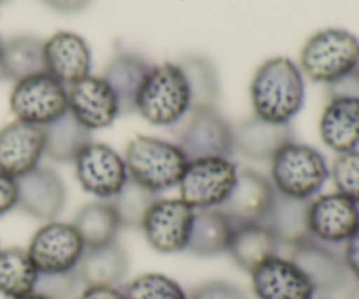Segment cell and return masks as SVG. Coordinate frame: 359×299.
Segmentation results:
<instances>
[{
  "label": "cell",
  "instance_id": "cell-10",
  "mask_svg": "<svg viewBox=\"0 0 359 299\" xmlns=\"http://www.w3.org/2000/svg\"><path fill=\"white\" fill-rule=\"evenodd\" d=\"M76 179L88 195L98 200L114 198L128 181L125 160L111 146L91 140L74 160Z\"/></svg>",
  "mask_w": 359,
  "mask_h": 299
},
{
  "label": "cell",
  "instance_id": "cell-14",
  "mask_svg": "<svg viewBox=\"0 0 359 299\" xmlns=\"http://www.w3.org/2000/svg\"><path fill=\"white\" fill-rule=\"evenodd\" d=\"M18 181V209L37 221H55L67 203V188L58 172L49 167L34 168Z\"/></svg>",
  "mask_w": 359,
  "mask_h": 299
},
{
  "label": "cell",
  "instance_id": "cell-16",
  "mask_svg": "<svg viewBox=\"0 0 359 299\" xmlns=\"http://www.w3.org/2000/svg\"><path fill=\"white\" fill-rule=\"evenodd\" d=\"M273 196L276 189L265 175L249 168H242L238 170L233 191L219 207V210L231 221L233 226L265 223Z\"/></svg>",
  "mask_w": 359,
  "mask_h": 299
},
{
  "label": "cell",
  "instance_id": "cell-32",
  "mask_svg": "<svg viewBox=\"0 0 359 299\" xmlns=\"http://www.w3.org/2000/svg\"><path fill=\"white\" fill-rule=\"evenodd\" d=\"M158 200V195L151 193L149 189L142 188L132 179L126 181L121 191L109 200L118 216L121 228H130V230H140L146 217L147 210L151 209L154 202Z\"/></svg>",
  "mask_w": 359,
  "mask_h": 299
},
{
  "label": "cell",
  "instance_id": "cell-41",
  "mask_svg": "<svg viewBox=\"0 0 359 299\" xmlns=\"http://www.w3.org/2000/svg\"><path fill=\"white\" fill-rule=\"evenodd\" d=\"M42 2L51 7V9L58 11V13L74 14L86 9L91 4V0H42Z\"/></svg>",
  "mask_w": 359,
  "mask_h": 299
},
{
  "label": "cell",
  "instance_id": "cell-17",
  "mask_svg": "<svg viewBox=\"0 0 359 299\" xmlns=\"http://www.w3.org/2000/svg\"><path fill=\"white\" fill-rule=\"evenodd\" d=\"M44 156V128L14 119L0 128V172L23 177L41 165Z\"/></svg>",
  "mask_w": 359,
  "mask_h": 299
},
{
  "label": "cell",
  "instance_id": "cell-3",
  "mask_svg": "<svg viewBox=\"0 0 359 299\" xmlns=\"http://www.w3.org/2000/svg\"><path fill=\"white\" fill-rule=\"evenodd\" d=\"M191 111V93L177 63L154 65L137 97L135 112L153 126H177Z\"/></svg>",
  "mask_w": 359,
  "mask_h": 299
},
{
  "label": "cell",
  "instance_id": "cell-30",
  "mask_svg": "<svg viewBox=\"0 0 359 299\" xmlns=\"http://www.w3.org/2000/svg\"><path fill=\"white\" fill-rule=\"evenodd\" d=\"M39 272L27 249H0V294L7 299L32 294L37 286Z\"/></svg>",
  "mask_w": 359,
  "mask_h": 299
},
{
  "label": "cell",
  "instance_id": "cell-18",
  "mask_svg": "<svg viewBox=\"0 0 359 299\" xmlns=\"http://www.w3.org/2000/svg\"><path fill=\"white\" fill-rule=\"evenodd\" d=\"M251 275L256 299H314L316 291L305 273L290 258L276 256L259 265Z\"/></svg>",
  "mask_w": 359,
  "mask_h": 299
},
{
  "label": "cell",
  "instance_id": "cell-45",
  "mask_svg": "<svg viewBox=\"0 0 359 299\" xmlns=\"http://www.w3.org/2000/svg\"><path fill=\"white\" fill-rule=\"evenodd\" d=\"M2 48H4V42H2V39H0V55H2Z\"/></svg>",
  "mask_w": 359,
  "mask_h": 299
},
{
  "label": "cell",
  "instance_id": "cell-12",
  "mask_svg": "<svg viewBox=\"0 0 359 299\" xmlns=\"http://www.w3.org/2000/svg\"><path fill=\"white\" fill-rule=\"evenodd\" d=\"M290 259L311 280L316 296H330L349 286L351 273L344 256L333 245L311 237L291 247Z\"/></svg>",
  "mask_w": 359,
  "mask_h": 299
},
{
  "label": "cell",
  "instance_id": "cell-19",
  "mask_svg": "<svg viewBox=\"0 0 359 299\" xmlns=\"http://www.w3.org/2000/svg\"><path fill=\"white\" fill-rule=\"evenodd\" d=\"M46 72L63 86L90 76L91 51L88 42L74 32H56L44 42Z\"/></svg>",
  "mask_w": 359,
  "mask_h": 299
},
{
  "label": "cell",
  "instance_id": "cell-39",
  "mask_svg": "<svg viewBox=\"0 0 359 299\" xmlns=\"http://www.w3.org/2000/svg\"><path fill=\"white\" fill-rule=\"evenodd\" d=\"M344 261L354 280H359V226L353 237L344 244Z\"/></svg>",
  "mask_w": 359,
  "mask_h": 299
},
{
  "label": "cell",
  "instance_id": "cell-15",
  "mask_svg": "<svg viewBox=\"0 0 359 299\" xmlns=\"http://www.w3.org/2000/svg\"><path fill=\"white\" fill-rule=\"evenodd\" d=\"M69 112L90 132L105 130L119 116L118 100L104 77L86 76L67 86Z\"/></svg>",
  "mask_w": 359,
  "mask_h": 299
},
{
  "label": "cell",
  "instance_id": "cell-25",
  "mask_svg": "<svg viewBox=\"0 0 359 299\" xmlns=\"http://www.w3.org/2000/svg\"><path fill=\"white\" fill-rule=\"evenodd\" d=\"M233 228L231 221L219 209L195 210L186 252L196 258H216L226 254Z\"/></svg>",
  "mask_w": 359,
  "mask_h": 299
},
{
  "label": "cell",
  "instance_id": "cell-27",
  "mask_svg": "<svg viewBox=\"0 0 359 299\" xmlns=\"http://www.w3.org/2000/svg\"><path fill=\"white\" fill-rule=\"evenodd\" d=\"M46 72L44 41L34 35H18L4 42L0 55V77L14 84Z\"/></svg>",
  "mask_w": 359,
  "mask_h": 299
},
{
  "label": "cell",
  "instance_id": "cell-20",
  "mask_svg": "<svg viewBox=\"0 0 359 299\" xmlns=\"http://www.w3.org/2000/svg\"><path fill=\"white\" fill-rule=\"evenodd\" d=\"M319 137L337 154L359 149V98L330 97L319 119Z\"/></svg>",
  "mask_w": 359,
  "mask_h": 299
},
{
  "label": "cell",
  "instance_id": "cell-22",
  "mask_svg": "<svg viewBox=\"0 0 359 299\" xmlns=\"http://www.w3.org/2000/svg\"><path fill=\"white\" fill-rule=\"evenodd\" d=\"M128 270V252L118 240L86 249L77 265V273L84 287H118L126 279Z\"/></svg>",
  "mask_w": 359,
  "mask_h": 299
},
{
  "label": "cell",
  "instance_id": "cell-37",
  "mask_svg": "<svg viewBox=\"0 0 359 299\" xmlns=\"http://www.w3.org/2000/svg\"><path fill=\"white\" fill-rule=\"evenodd\" d=\"M18 207V181L0 172V217Z\"/></svg>",
  "mask_w": 359,
  "mask_h": 299
},
{
  "label": "cell",
  "instance_id": "cell-7",
  "mask_svg": "<svg viewBox=\"0 0 359 299\" xmlns=\"http://www.w3.org/2000/svg\"><path fill=\"white\" fill-rule=\"evenodd\" d=\"M9 109L16 121L44 128L69 111L67 86L48 72L27 77L14 84Z\"/></svg>",
  "mask_w": 359,
  "mask_h": 299
},
{
  "label": "cell",
  "instance_id": "cell-34",
  "mask_svg": "<svg viewBox=\"0 0 359 299\" xmlns=\"http://www.w3.org/2000/svg\"><path fill=\"white\" fill-rule=\"evenodd\" d=\"M330 177L335 184L337 193L359 205V149L339 154L330 168Z\"/></svg>",
  "mask_w": 359,
  "mask_h": 299
},
{
  "label": "cell",
  "instance_id": "cell-26",
  "mask_svg": "<svg viewBox=\"0 0 359 299\" xmlns=\"http://www.w3.org/2000/svg\"><path fill=\"white\" fill-rule=\"evenodd\" d=\"M309 209H311V200L290 198L276 191L265 224L272 230L280 245L293 247L311 238Z\"/></svg>",
  "mask_w": 359,
  "mask_h": 299
},
{
  "label": "cell",
  "instance_id": "cell-38",
  "mask_svg": "<svg viewBox=\"0 0 359 299\" xmlns=\"http://www.w3.org/2000/svg\"><path fill=\"white\" fill-rule=\"evenodd\" d=\"M328 97H356L359 98V72L347 74L342 79L328 84Z\"/></svg>",
  "mask_w": 359,
  "mask_h": 299
},
{
  "label": "cell",
  "instance_id": "cell-11",
  "mask_svg": "<svg viewBox=\"0 0 359 299\" xmlns=\"http://www.w3.org/2000/svg\"><path fill=\"white\" fill-rule=\"evenodd\" d=\"M195 209L179 198H158L147 210L140 230L147 244L160 254L186 252Z\"/></svg>",
  "mask_w": 359,
  "mask_h": 299
},
{
  "label": "cell",
  "instance_id": "cell-36",
  "mask_svg": "<svg viewBox=\"0 0 359 299\" xmlns=\"http://www.w3.org/2000/svg\"><path fill=\"white\" fill-rule=\"evenodd\" d=\"M189 299H251L244 289L237 284L226 280H210L195 287Z\"/></svg>",
  "mask_w": 359,
  "mask_h": 299
},
{
  "label": "cell",
  "instance_id": "cell-1",
  "mask_svg": "<svg viewBox=\"0 0 359 299\" xmlns=\"http://www.w3.org/2000/svg\"><path fill=\"white\" fill-rule=\"evenodd\" d=\"M255 116L277 125H291L305 104V79L300 67L286 56L270 58L251 83Z\"/></svg>",
  "mask_w": 359,
  "mask_h": 299
},
{
  "label": "cell",
  "instance_id": "cell-6",
  "mask_svg": "<svg viewBox=\"0 0 359 299\" xmlns=\"http://www.w3.org/2000/svg\"><path fill=\"white\" fill-rule=\"evenodd\" d=\"M238 167L231 158L191 160L179 181V200L195 210L219 209L237 182Z\"/></svg>",
  "mask_w": 359,
  "mask_h": 299
},
{
  "label": "cell",
  "instance_id": "cell-35",
  "mask_svg": "<svg viewBox=\"0 0 359 299\" xmlns=\"http://www.w3.org/2000/svg\"><path fill=\"white\" fill-rule=\"evenodd\" d=\"M81 282L77 270L63 273H39L34 293L48 299H74L81 293Z\"/></svg>",
  "mask_w": 359,
  "mask_h": 299
},
{
  "label": "cell",
  "instance_id": "cell-40",
  "mask_svg": "<svg viewBox=\"0 0 359 299\" xmlns=\"http://www.w3.org/2000/svg\"><path fill=\"white\" fill-rule=\"evenodd\" d=\"M74 299H125V294H123V289H119V287L90 286L84 287Z\"/></svg>",
  "mask_w": 359,
  "mask_h": 299
},
{
  "label": "cell",
  "instance_id": "cell-13",
  "mask_svg": "<svg viewBox=\"0 0 359 299\" xmlns=\"http://www.w3.org/2000/svg\"><path fill=\"white\" fill-rule=\"evenodd\" d=\"M359 226V205L340 193L319 195L311 200V237L328 245L346 244Z\"/></svg>",
  "mask_w": 359,
  "mask_h": 299
},
{
  "label": "cell",
  "instance_id": "cell-42",
  "mask_svg": "<svg viewBox=\"0 0 359 299\" xmlns=\"http://www.w3.org/2000/svg\"><path fill=\"white\" fill-rule=\"evenodd\" d=\"M347 299H359V280H354V284L351 286Z\"/></svg>",
  "mask_w": 359,
  "mask_h": 299
},
{
  "label": "cell",
  "instance_id": "cell-9",
  "mask_svg": "<svg viewBox=\"0 0 359 299\" xmlns=\"http://www.w3.org/2000/svg\"><path fill=\"white\" fill-rule=\"evenodd\" d=\"M84 242L72 223L48 221L32 237L27 252L39 273H63L77 270Z\"/></svg>",
  "mask_w": 359,
  "mask_h": 299
},
{
  "label": "cell",
  "instance_id": "cell-33",
  "mask_svg": "<svg viewBox=\"0 0 359 299\" xmlns=\"http://www.w3.org/2000/svg\"><path fill=\"white\" fill-rule=\"evenodd\" d=\"M125 299H189V294L163 273H142L123 289Z\"/></svg>",
  "mask_w": 359,
  "mask_h": 299
},
{
  "label": "cell",
  "instance_id": "cell-23",
  "mask_svg": "<svg viewBox=\"0 0 359 299\" xmlns=\"http://www.w3.org/2000/svg\"><path fill=\"white\" fill-rule=\"evenodd\" d=\"M153 67L146 58L135 53H121L109 63L104 79L107 81L118 100L119 116H130L135 112L139 91Z\"/></svg>",
  "mask_w": 359,
  "mask_h": 299
},
{
  "label": "cell",
  "instance_id": "cell-29",
  "mask_svg": "<svg viewBox=\"0 0 359 299\" xmlns=\"http://www.w3.org/2000/svg\"><path fill=\"white\" fill-rule=\"evenodd\" d=\"M72 224L86 249L111 244L121 230V224L111 202H105V200L91 202L79 209Z\"/></svg>",
  "mask_w": 359,
  "mask_h": 299
},
{
  "label": "cell",
  "instance_id": "cell-28",
  "mask_svg": "<svg viewBox=\"0 0 359 299\" xmlns=\"http://www.w3.org/2000/svg\"><path fill=\"white\" fill-rule=\"evenodd\" d=\"M91 132L69 111L44 126V154L58 163H70L91 142Z\"/></svg>",
  "mask_w": 359,
  "mask_h": 299
},
{
  "label": "cell",
  "instance_id": "cell-2",
  "mask_svg": "<svg viewBox=\"0 0 359 299\" xmlns=\"http://www.w3.org/2000/svg\"><path fill=\"white\" fill-rule=\"evenodd\" d=\"M123 160L128 179L154 195L177 188L188 165V158L177 144L149 135L133 137Z\"/></svg>",
  "mask_w": 359,
  "mask_h": 299
},
{
  "label": "cell",
  "instance_id": "cell-44",
  "mask_svg": "<svg viewBox=\"0 0 359 299\" xmlns=\"http://www.w3.org/2000/svg\"><path fill=\"white\" fill-rule=\"evenodd\" d=\"M314 299H332V298H328V296H316Z\"/></svg>",
  "mask_w": 359,
  "mask_h": 299
},
{
  "label": "cell",
  "instance_id": "cell-21",
  "mask_svg": "<svg viewBox=\"0 0 359 299\" xmlns=\"http://www.w3.org/2000/svg\"><path fill=\"white\" fill-rule=\"evenodd\" d=\"M293 135L291 125H277L258 116L233 126L235 151L256 161L272 160L280 147L293 142Z\"/></svg>",
  "mask_w": 359,
  "mask_h": 299
},
{
  "label": "cell",
  "instance_id": "cell-4",
  "mask_svg": "<svg viewBox=\"0 0 359 299\" xmlns=\"http://www.w3.org/2000/svg\"><path fill=\"white\" fill-rule=\"evenodd\" d=\"M270 163L273 189L290 198H316L330 177L326 158L316 147L294 140L280 147Z\"/></svg>",
  "mask_w": 359,
  "mask_h": 299
},
{
  "label": "cell",
  "instance_id": "cell-24",
  "mask_svg": "<svg viewBox=\"0 0 359 299\" xmlns=\"http://www.w3.org/2000/svg\"><path fill=\"white\" fill-rule=\"evenodd\" d=\"M279 240L265 223H251L233 228L228 254L238 268L251 273L270 258L279 256Z\"/></svg>",
  "mask_w": 359,
  "mask_h": 299
},
{
  "label": "cell",
  "instance_id": "cell-43",
  "mask_svg": "<svg viewBox=\"0 0 359 299\" xmlns=\"http://www.w3.org/2000/svg\"><path fill=\"white\" fill-rule=\"evenodd\" d=\"M16 299H48V298L41 296V294H37V293H32V294H27V296H23V298H16Z\"/></svg>",
  "mask_w": 359,
  "mask_h": 299
},
{
  "label": "cell",
  "instance_id": "cell-47",
  "mask_svg": "<svg viewBox=\"0 0 359 299\" xmlns=\"http://www.w3.org/2000/svg\"><path fill=\"white\" fill-rule=\"evenodd\" d=\"M356 70H358V72H359V63H358V67H356Z\"/></svg>",
  "mask_w": 359,
  "mask_h": 299
},
{
  "label": "cell",
  "instance_id": "cell-5",
  "mask_svg": "<svg viewBox=\"0 0 359 299\" xmlns=\"http://www.w3.org/2000/svg\"><path fill=\"white\" fill-rule=\"evenodd\" d=\"M359 63V39L344 28H326L305 42L300 70L314 83L333 84L354 72Z\"/></svg>",
  "mask_w": 359,
  "mask_h": 299
},
{
  "label": "cell",
  "instance_id": "cell-46",
  "mask_svg": "<svg viewBox=\"0 0 359 299\" xmlns=\"http://www.w3.org/2000/svg\"><path fill=\"white\" fill-rule=\"evenodd\" d=\"M2 2H9V0H0V4H2Z\"/></svg>",
  "mask_w": 359,
  "mask_h": 299
},
{
  "label": "cell",
  "instance_id": "cell-8",
  "mask_svg": "<svg viewBox=\"0 0 359 299\" xmlns=\"http://www.w3.org/2000/svg\"><path fill=\"white\" fill-rule=\"evenodd\" d=\"M175 144L188 161L202 158H231L235 153L233 126L216 111H189L179 123Z\"/></svg>",
  "mask_w": 359,
  "mask_h": 299
},
{
  "label": "cell",
  "instance_id": "cell-31",
  "mask_svg": "<svg viewBox=\"0 0 359 299\" xmlns=\"http://www.w3.org/2000/svg\"><path fill=\"white\" fill-rule=\"evenodd\" d=\"M188 81L191 93V111L216 109L221 86L216 65L209 58L200 55L184 56L177 62Z\"/></svg>",
  "mask_w": 359,
  "mask_h": 299
}]
</instances>
